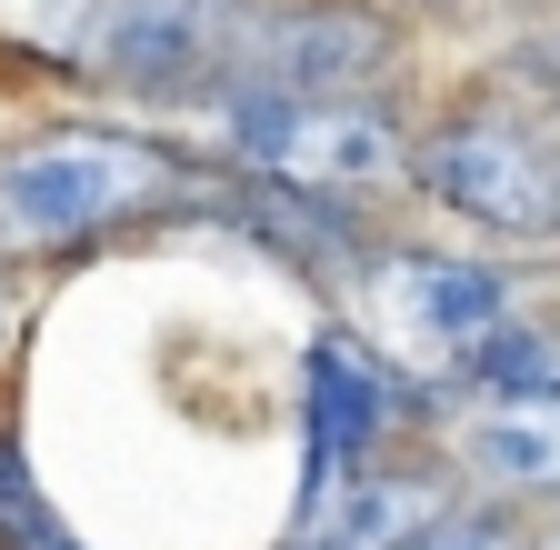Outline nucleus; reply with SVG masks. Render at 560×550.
I'll use <instances>...</instances> for the list:
<instances>
[{"instance_id": "obj_11", "label": "nucleus", "mask_w": 560, "mask_h": 550, "mask_svg": "<svg viewBox=\"0 0 560 550\" xmlns=\"http://www.w3.org/2000/svg\"><path fill=\"white\" fill-rule=\"evenodd\" d=\"M540 110H550V130H560V50L540 60Z\"/></svg>"}, {"instance_id": "obj_10", "label": "nucleus", "mask_w": 560, "mask_h": 550, "mask_svg": "<svg viewBox=\"0 0 560 550\" xmlns=\"http://www.w3.org/2000/svg\"><path fill=\"white\" fill-rule=\"evenodd\" d=\"M11 330H21V281H11V260H0V351H11Z\"/></svg>"}, {"instance_id": "obj_1", "label": "nucleus", "mask_w": 560, "mask_h": 550, "mask_svg": "<svg viewBox=\"0 0 560 550\" xmlns=\"http://www.w3.org/2000/svg\"><path fill=\"white\" fill-rule=\"evenodd\" d=\"M260 40L270 0H0V60L151 101L260 91Z\"/></svg>"}, {"instance_id": "obj_5", "label": "nucleus", "mask_w": 560, "mask_h": 550, "mask_svg": "<svg viewBox=\"0 0 560 550\" xmlns=\"http://www.w3.org/2000/svg\"><path fill=\"white\" fill-rule=\"evenodd\" d=\"M410 180L441 200L451 221H470L480 241H560V141L521 110H441L410 141Z\"/></svg>"}, {"instance_id": "obj_6", "label": "nucleus", "mask_w": 560, "mask_h": 550, "mask_svg": "<svg viewBox=\"0 0 560 550\" xmlns=\"http://www.w3.org/2000/svg\"><path fill=\"white\" fill-rule=\"evenodd\" d=\"M400 410H410V381L361 330H311V351H301V511L381 460Z\"/></svg>"}, {"instance_id": "obj_4", "label": "nucleus", "mask_w": 560, "mask_h": 550, "mask_svg": "<svg viewBox=\"0 0 560 550\" xmlns=\"http://www.w3.org/2000/svg\"><path fill=\"white\" fill-rule=\"evenodd\" d=\"M221 151H231V180L311 190V200H350V190L410 180V130H400V110H381V101L241 91V101H221Z\"/></svg>"}, {"instance_id": "obj_3", "label": "nucleus", "mask_w": 560, "mask_h": 550, "mask_svg": "<svg viewBox=\"0 0 560 550\" xmlns=\"http://www.w3.org/2000/svg\"><path fill=\"white\" fill-rule=\"evenodd\" d=\"M350 301H361V340L371 351L400 381H431V390H460V371L521 320L511 270H490L470 250H371Z\"/></svg>"}, {"instance_id": "obj_9", "label": "nucleus", "mask_w": 560, "mask_h": 550, "mask_svg": "<svg viewBox=\"0 0 560 550\" xmlns=\"http://www.w3.org/2000/svg\"><path fill=\"white\" fill-rule=\"evenodd\" d=\"M0 550H81V540H70V520L50 511L21 431H0Z\"/></svg>"}, {"instance_id": "obj_8", "label": "nucleus", "mask_w": 560, "mask_h": 550, "mask_svg": "<svg viewBox=\"0 0 560 550\" xmlns=\"http://www.w3.org/2000/svg\"><path fill=\"white\" fill-rule=\"evenodd\" d=\"M451 460L501 501H560V400H470Z\"/></svg>"}, {"instance_id": "obj_2", "label": "nucleus", "mask_w": 560, "mask_h": 550, "mask_svg": "<svg viewBox=\"0 0 560 550\" xmlns=\"http://www.w3.org/2000/svg\"><path fill=\"white\" fill-rule=\"evenodd\" d=\"M180 211H221V180L171 141L110 120H50L0 141V260H70Z\"/></svg>"}, {"instance_id": "obj_7", "label": "nucleus", "mask_w": 560, "mask_h": 550, "mask_svg": "<svg viewBox=\"0 0 560 550\" xmlns=\"http://www.w3.org/2000/svg\"><path fill=\"white\" fill-rule=\"evenodd\" d=\"M460 511V491L441 470H400V460H371L361 480H340L330 501H311L291 520L301 550H420L441 520Z\"/></svg>"}]
</instances>
